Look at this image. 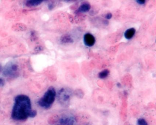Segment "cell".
<instances>
[{
	"mask_svg": "<svg viewBox=\"0 0 156 125\" xmlns=\"http://www.w3.org/2000/svg\"><path fill=\"white\" fill-rule=\"evenodd\" d=\"M37 112L32 110L30 99L26 95H20L15 98V103L12 112V118L17 121H23L29 117L36 116Z\"/></svg>",
	"mask_w": 156,
	"mask_h": 125,
	"instance_id": "6da1fadb",
	"label": "cell"
},
{
	"mask_svg": "<svg viewBox=\"0 0 156 125\" xmlns=\"http://www.w3.org/2000/svg\"><path fill=\"white\" fill-rule=\"evenodd\" d=\"M56 96V91L54 88L50 87L44 95L39 99L38 105L43 108L49 109L52 106Z\"/></svg>",
	"mask_w": 156,
	"mask_h": 125,
	"instance_id": "7a4b0ae2",
	"label": "cell"
},
{
	"mask_svg": "<svg viewBox=\"0 0 156 125\" xmlns=\"http://www.w3.org/2000/svg\"><path fill=\"white\" fill-rule=\"evenodd\" d=\"M72 90L68 88H61L57 94V98L59 103L64 106H68L72 96Z\"/></svg>",
	"mask_w": 156,
	"mask_h": 125,
	"instance_id": "3957f363",
	"label": "cell"
},
{
	"mask_svg": "<svg viewBox=\"0 0 156 125\" xmlns=\"http://www.w3.org/2000/svg\"><path fill=\"white\" fill-rule=\"evenodd\" d=\"M3 76L9 79L17 78L19 76V66L14 63H8L3 70Z\"/></svg>",
	"mask_w": 156,
	"mask_h": 125,
	"instance_id": "277c9868",
	"label": "cell"
},
{
	"mask_svg": "<svg viewBox=\"0 0 156 125\" xmlns=\"http://www.w3.org/2000/svg\"><path fill=\"white\" fill-rule=\"evenodd\" d=\"M75 123L74 117L72 116H65L59 120L56 125H75Z\"/></svg>",
	"mask_w": 156,
	"mask_h": 125,
	"instance_id": "5b68a950",
	"label": "cell"
},
{
	"mask_svg": "<svg viewBox=\"0 0 156 125\" xmlns=\"http://www.w3.org/2000/svg\"><path fill=\"white\" fill-rule=\"evenodd\" d=\"M83 41L86 46L87 47H92L95 43V38L91 34L86 33L84 35Z\"/></svg>",
	"mask_w": 156,
	"mask_h": 125,
	"instance_id": "8992f818",
	"label": "cell"
},
{
	"mask_svg": "<svg viewBox=\"0 0 156 125\" xmlns=\"http://www.w3.org/2000/svg\"><path fill=\"white\" fill-rule=\"evenodd\" d=\"M91 9L90 4L87 2H84L81 4L78 9L75 12L76 13H82V12H88Z\"/></svg>",
	"mask_w": 156,
	"mask_h": 125,
	"instance_id": "52a82bcc",
	"label": "cell"
},
{
	"mask_svg": "<svg viewBox=\"0 0 156 125\" xmlns=\"http://www.w3.org/2000/svg\"><path fill=\"white\" fill-rule=\"evenodd\" d=\"M136 32V29L135 28H129L126 31L124 34V36L127 40H130L134 37Z\"/></svg>",
	"mask_w": 156,
	"mask_h": 125,
	"instance_id": "ba28073f",
	"label": "cell"
},
{
	"mask_svg": "<svg viewBox=\"0 0 156 125\" xmlns=\"http://www.w3.org/2000/svg\"><path fill=\"white\" fill-rule=\"evenodd\" d=\"M44 1L42 0H30L27 1L25 2V5L28 7H34L41 5Z\"/></svg>",
	"mask_w": 156,
	"mask_h": 125,
	"instance_id": "9c48e42d",
	"label": "cell"
},
{
	"mask_svg": "<svg viewBox=\"0 0 156 125\" xmlns=\"http://www.w3.org/2000/svg\"><path fill=\"white\" fill-rule=\"evenodd\" d=\"M60 41L62 44H71L73 42V39L70 35L65 34L60 38Z\"/></svg>",
	"mask_w": 156,
	"mask_h": 125,
	"instance_id": "30bf717a",
	"label": "cell"
},
{
	"mask_svg": "<svg viewBox=\"0 0 156 125\" xmlns=\"http://www.w3.org/2000/svg\"><path fill=\"white\" fill-rule=\"evenodd\" d=\"M109 74V71L108 69H105L98 74V77L100 79H105L108 77Z\"/></svg>",
	"mask_w": 156,
	"mask_h": 125,
	"instance_id": "8fae6325",
	"label": "cell"
},
{
	"mask_svg": "<svg viewBox=\"0 0 156 125\" xmlns=\"http://www.w3.org/2000/svg\"><path fill=\"white\" fill-rule=\"evenodd\" d=\"M137 125H148L147 121L143 118H139L137 120Z\"/></svg>",
	"mask_w": 156,
	"mask_h": 125,
	"instance_id": "7c38bea8",
	"label": "cell"
},
{
	"mask_svg": "<svg viewBox=\"0 0 156 125\" xmlns=\"http://www.w3.org/2000/svg\"><path fill=\"white\" fill-rule=\"evenodd\" d=\"M30 39L31 41H36L37 39V35L36 33L34 31H32L30 33Z\"/></svg>",
	"mask_w": 156,
	"mask_h": 125,
	"instance_id": "4fadbf2b",
	"label": "cell"
},
{
	"mask_svg": "<svg viewBox=\"0 0 156 125\" xmlns=\"http://www.w3.org/2000/svg\"><path fill=\"white\" fill-rule=\"evenodd\" d=\"M5 80L2 78H0V87H2L5 85Z\"/></svg>",
	"mask_w": 156,
	"mask_h": 125,
	"instance_id": "5bb4252c",
	"label": "cell"
},
{
	"mask_svg": "<svg viewBox=\"0 0 156 125\" xmlns=\"http://www.w3.org/2000/svg\"><path fill=\"white\" fill-rule=\"evenodd\" d=\"M137 3L140 5H144L146 3V1L145 0H137L136 1Z\"/></svg>",
	"mask_w": 156,
	"mask_h": 125,
	"instance_id": "9a60e30c",
	"label": "cell"
},
{
	"mask_svg": "<svg viewBox=\"0 0 156 125\" xmlns=\"http://www.w3.org/2000/svg\"><path fill=\"white\" fill-rule=\"evenodd\" d=\"M43 49V47H42L41 46H38L35 48L34 50H35V52H39L42 51Z\"/></svg>",
	"mask_w": 156,
	"mask_h": 125,
	"instance_id": "2e32d148",
	"label": "cell"
},
{
	"mask_svg": "<svg viewBox=\"0 0 156 125\" xmlns=\"http://www.w3.org/2000/svg\"><path fill=\"white\" fill-rule=\"evenodd\" d=\"M112 14L111 13H108L106 15L105 18L107 20H110L112 18Z\"/></svg>",
	"mask_w": 156,
	"mask_h": 125,
	"instance_id": "e0dca14e",
	"label": "cell"
},
{
	"mask_svg": "<svg viewBox=\"0 0 156 125\" xmlns=\"http://www.w3.org/2000/svg\"><path fill=\"white\" fill-rule=\"evenodd\" d=\"M55 6L54 4L53 3H49V5H48V9H49V10H52L54 8Z\"/></svg>",
	"mask_w": 156,
	"mask_h": 125,
	"instance_id": "ac0fdd59",
	"label": "cell"
},
{
	"mask_svg": "<svg viewBox=\"0 0 156 125\" xmlns=\"http://www.w3.org/2000/svg\"><path fill=\"white\" fill-rule=\"evenodd\" d=\"M2 70V68L1 66L0 65V73L1 72Z\"/></svg>",
	"mask_w": 156,
	"mask_h": 125,
	"instance_id": "d6986e66",
	"label": "cell"
}]
</instances>
